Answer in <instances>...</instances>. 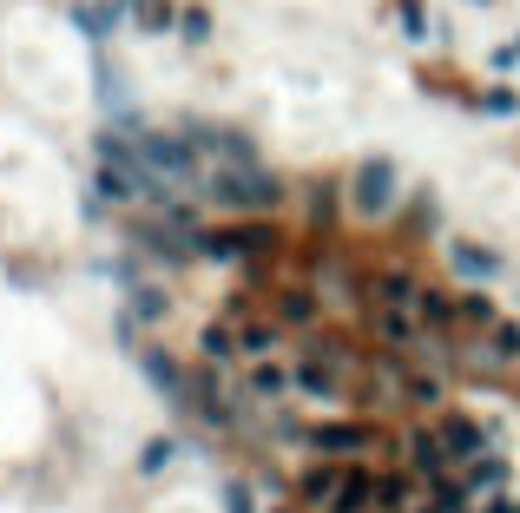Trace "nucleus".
<instances>
[{"label":"nucleus","instance_id":"f257e3e1","mask_svg":"<svg viewBox=\"0 0 520 513\" xmlns=\"http://www.w3.org/2000/svg\"><path fill=\"white\" fill-rule=\"evenodd\" d=\"M198 185H205V198L218 204V211H270V204L284 198L277 178L257 171V165H218V171H205Z\"/></svg>","mask_w":520,"mask_h":513},{"label":"nucleus","instance_id":"f03ea898","mask_svg":"<svg viewBox=\"0 0 520 513\" xmlns=\"http://www.w3.org/2000/svg\"><path fill=\"white\" fill-rule=\"evenodd\" d=\"M395 204H402V171H395V158H363V165L349 171V211L356 218H389Z\"/></svg>","mask_w":520,"mask_h":513},{"label":"nucleus","instance_id":"7ed1b4c3","mask_svg":"<svg viewBox=\"0 0 520 513\" xmlns=\"http://www.w3.org/2000/svg\"><path fill=\"white\" fill-rule=\"evenodd\" d=\"M369 441H376L369 421H316V428H303V448H316V454H356Z\"/></svg>","mask_w":520,"mask_h":513},{"label":"nucleus","instance_id":"20e7f679","mask_svg":"<svg viewBox=\"0 0 520 513\" xmlns=\"http://www.w3.org/2000/svg\"><path fill=\"white\" fill-rule=\"evenodd\" d=\"M270 237L257 231V224H244V231H205L198 237V257H211V264H237V257H251V250H264Z\"/></svg>","mask_w":520,"mask_h":513},{"label":"nucleus","instance_id":"39448f33","mask_svg":"<svg viewBox=\"0 0 520 513\" xmlns=\"http://www.w3.org/2000/svg\"><path fill=\"white\" fill-rule=\"evenodd\" d=\"M448 264H455V277H468V283H494V277H501V250H488V244H448Z\"/></svg>","mask_w":520,"mask_h":513},{"label":"nucleus","instance_id":"423d86ee","mask_svg":"<svg viewBox=\"0 0 520 513\" xmlns=\"http://www.w3.org/2000/svg\"><path fill=\"white\" fill-rule=\"evenodd\" d=\"M435 435L448 441V454H461V461H474V454H488V428L468 415H442L435 421Z\"/></svg>","mask_w":520,"mask_h":513},{"label":"nucleus","instance_id":"0eeeda50","mask_svg":"<svg viewBox=\"0 0 520 513\" xmlns=\"http://www.w3.org/2000/svg\"><path fill=\"white\" fill-rule=\"evenodd\" d=\"M343 481H349V474H343V467H336V461H316L310 474H303V481H297V494H303V507H330V500L343 494Z\"/></svg>","mask_w":520,"mask_h":513},{"label":"nucleus","instance_id":"6e6552de","mask_svg":"<svg viewBox=\"0 0 520 513\" xmlns=\"http://www.w3.org/2000/svg\"><path fill=\"white\" fill-rule=\"evenodd\" d=\"M409 467H415V474H428V481H442V467H448V441L435 435V428L409 435Z\"/></svg>","mask_w":520,"mask_h":513},{"label":"nucleus","instance_id":"1a4fd4ad","mask_svg":"<svg viewBox=\"0 0 520 513\" xmlns=\"http://www.w3.org/2000/svg\"><path fill=\"white\" fill-rule=\"evenodd\" d=\"M126 20L139 33H172L178 27V7H172V0H126Z\"/></svg>","mask_w":520,"mask_h":513},{"label":"nucleus","instance_id":"9d476101","mask_svg":"<svg viewBox=\"0 0 520 513\" xmlns=\"http://www.w3.org/2000/svg\"><path fill=\"white\" fill-rule=\"evenodd\" d=\"M79 27L93 33V40H106V33L132 27V20H126V0H93V7H79Z\"/></svg>","mask_w":520,"mask_h":513},{"label":"nucleus","instance_id":"9b49d317","mask_svg":"<svg viewBox=\"0 0 520 513\" xmlns=\"http://www.w3.org/2000/svg\"><path fill=\"white\" fill-rule=\"evenodd\" d=\"M376 303H395V310H415V303H422V283H415L409 270H382V277H376Z\"/></svg>","mask_w":520,"mask_h":513},{"label":"nucleus","instance_id":"f8f14e48","mask_svg":"<svg viewBox=\"0 0 520 513\" xmlns=\"http://www.w3.org/2000/svg\"><path fill=\"white\" fill-rule=\"evenodd\" d=\"M461 487H468V494H501L507 487V461L501 454H474V467H468V481Z\"/></svg>","mask_w":520,"mask_h":513},{"label":"nucleus","instance_id":"ddd939ff","mask_svg":"<svg viewBox=\"0 0 520 513\" xmlns=\"http://www.w3.org/2000/svg\"><path fill=\"white\" fill-rule=\"evenodd\" d=\"M369 500H382V494H376V474H349L343 494L330 500V513H369Z\"/></svg>","mask_w":520,"mask_h":513},{"label":"nucleus","instance_id":"4468645a","mask_svg":"<svg viewBox=\"0 0 520 513\" xmlns=\"http://www.w3.org/2000/svg\"><path fill=\"white\" fill-rule=\"evenodd\" d=\"M284 389H290V375L284 369H277V362H257V369H251V395H257V402H284Z\"/></svg>","mask_w":520,"mask_h":513},{"label":"nucleus","instance_id":"2eb2a0df","mask_svg":"<svg viewBox=\"0 0 520 513\" xmlns=\"http://www.w3.org/2000/svg\"><path fill=\"white\" fill-rule=\"evenodd\" d=\"M415 316H422L428 329H448V323H455V316H461V303H448L442 290H422V303H415Z\"/></svg>","mask_w":520,"mask_h":513},{"label":"nucleus","instance_id":"dca6fc26","mask_svg":"<svg viewBox=\"0 0 520 513\" xmlns=\"http://www.w3.org/2000/svg\"><path fill=\"white\" fill-rule=\"evenodd\" d=\"M376 336H382V342H409V336H415L409 310H395V303H376Z\"/></svg>","mask_w":520,"mask_h":513},{"label":"nucleus","instance_id":"f3484780","mask_svg":"<svg viewBox=\"0 0 520 513\" xmlns=\"http://www.w3.org/2000/svg\"><path fill=\"white\" fill-rule=\"evenodd\" d=\"M237 349H244V356H257V362H264L270 349H277V323H244V329H237Z\"/></svg>","mask_w":520,"mask_h":513},{"label":"nucleus","instance_id":"a211bd4d","mask_svg":"<svg viewBox=\"0 0 520 513\" xmlns=\"http://www.w3.org/2000/svg\"><path fill=\"white\" fill-rule=\"evenodd\" d=\"M198 349H205V362H231V356H244V349H237V329H224V323H211Z\"/></svg>","mask_w":520,"mask_h":513},{"label":"nucleus","instance_id":"6ab92c4d","mask_svg":"<svg viewBox=\"0 0 520 513\" xmlns=\"http://www.w3.org/2000/svg\"><path fill=\"white\" fill-rule=\"evenodd\" d=\"M488 362H520V323H494V336H488Z\"/></svg>","mask_w":520,"mask_h":513},{"label":"nucleus","instance_id":"aec40b11","mask_svg":"<svg viewBox=\"0 0 520 513\" xmlns=\"http://www.w3.org/2000/svg\"><path fill=\"white\" fill-rule=\"evenodd\" d=\"M474 106L488 112V119H514V112H520V99H514V93H507V86H488V93L474 99Z\"/></svg>","mask_w":520,"mask_h":513},{"label":"nucleus","instance_id":"412c9836","mask_svg":"<svg viewBox=\"0 0 520 513\" xmlns=\"http://www.w3.org/2000/svg\"><path fill=\"white\" fill-rule=\"evenodd\" d=\"M172 461H178V441H145V454H139V467H145V474H165Z\"/></svg>","mask_w":520,"mask_h":513},{"label":"nucleus","instance_id":"4be33fe9","mask_svg":"<svg viewBox=\"0 0 520 513\" xmlns=\"http://www.w3.org/2000/svg\"><path fill=\"white\" fill-rule=\"evenodd\" d=\"M224 513H257L251 481H224Z\"/></svg>","mask_w":520,"mask_h":513},{"label":"nucleus","instance_id":"5701e85b","mask_svg":"<svg viewBox=\"0 0 520 513\" xmlns=\"http://www.w3.org/2000/svg\"><path fill=\"white\" fill-rule=\"evenodd\" d=\"M310 316H316V296L310 290H290L284 296V323H310Z\"/></svg>","mask_w":520,"mask_h":513},{"label":"nucleus","instance_id":"b1692460","mask_svg":"<svg viewBox=\"0 0 520 513\" xmlns=\"http://www.w3.org/2000/svg\"><path fill=\"white\" fill-rule=\"evenodd\" d=\"M461 316H468V323H501V316H494V303H488V296H481V290H474V296H461Z\"/></svg>","mask_w":520,"mask_h":513},{"label":"nucleus","instance_id":"393cba45","mask_svg":"<svg viewBox=\"0 0 520 513\" xmlns=\"http://www.w3.org/2000/svg\"><path fill=\"white\" fill-rule=\"evenodd\" d=\"M132 316H145V323L165 316V296H158V290H132Z\"/></svg>","mask_w":520,"mask_h":513},{"label":"nucleus","instance_id":"a878e982","mask_svg":"<svg viewBox=\"0 0 520 513\" xmlns=\"http://www.w3.org/2000/svg\"><path fill=\"white\" fill-rule=\"evenodd\" d=\"M178 27H185V40H205V33H211V20L198 14V7H191V14H178Z\"/></svg>","mask_w":520,"mask_h":513},{"label":"nucleus","instance_id":"bb28decb","mask_svg":"<svg viewBox=\"0 0 520 513\" xmlns=\"http://www.w3.org/2000/svg\"><path fill=\"white\" fill-rule=\"evenodd\" d=\"M488 513H520V500H488Z\"/></svg>","mask_w":520,"mask_h":513},{"label":"nucleus","instance_id":"cd10ccee","mask_svg":"<svg viewBox=\"0 0 520 513\" xmlns=\"http://www.w3.org/2000/svg\"><path fill=\"white\" fill-rule=\"evenodd\" d=\"M468 7H488V0H468Z\"/></svg>","mask_w":520,"mask_h":513},{"label":"nucleus","instance_id":"c85d7f7f","mask_svg":"<svg viewBox=\"0 0 520 513\" xmlns=\"http://www.w3.org/2000/svg\"><path fill=\"white\" fill-rule=\"evenodd\" d=\"M270 513H277V507H270Z\"/></svg>","mask_w":520,"mask_h":513}]
</instances>
